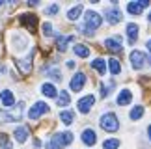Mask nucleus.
<instances>
[{"label": "nucleus", "mask_w": 151, "mask_h": 149, "mask_svg": "<svg viewBox=\"0 0 151 149\" xmlns=\"http://www.w3.org/2000/svg\"><path fill=\"white\" fill-rule=\"evenodd\" d=\"M99 125H101V129L106 130V133H116V130L119 129L118 116H116L114 112H106V114H103L101 119H99Z\"/></svg>", "instance_id": "f257e3e1"}, {"label": "nucleus", "mask_w": 151, "mask_h": 149, "mask_svg": "<svg viewBox=\"0 0 151 149\" xmlns=\"http://www.w3.org/2000/svg\"><path fill=\"white\" fill-rule=\"evenodd\" d=\"M101 22H103V19H101V15L97 13V11H93V9H88V11H86V15H84V26L88 28L91 34H93L97 28L101 26Z\"/></svg>", "instance_id": "f03ea898"}, {"label": "nucleus", "mask_w": 151, "mask_h": 149, "mask_svg": "<svg viewBox=\"0 0 151 149\" xmlns=\"http://www.w3.org/2000/svg\"><path fill=\"white\" fill-rule=\"evenodd\" d=\"M22 102L15 106V110H0V123H9V121H21L22 117Z\"/></svg>", "instance_id": "7ed1b4c3"}, {"label": "nucleus", "mask_w": 151, "mask_h": 149, "mask_svg": "<svg viewBox=\"0 0 151 149\" xmlns=\"http://www.w3.org/2000/svg\"><path fill=\"white\" fill-rule=\"evenodd\" d=\"M49 110H50V108H49L47 102L37 101L36 105H34V106L30 108V110H28V117H30V119H39V117L43 116V114H47Z\"/></svg>", "instance_id": "20e7f679"}, {"label": "nucleus", "mask_w": 151, "mask_h": 149, "mask_svg": "<svg viewBox=\"0 0 151 149\" xmlns=\"http://www.w3.org/2000/svg\"><path fill=\"white\" fill-rule=\"evenodd\" d=\"M129 60H131V65L134 67V69H142V67L146 65V62H147V56L144 52H140V50H132Z\"/></svg>", "instance_id": "39448f33"}, {"label": "nucleus", "mask_w": 151, "mask_h": 149, "mask_svg": "<svg viewBox=\"0 0 151 149\" xmlns=\"http://www.w3.org/2000/svg\"><path fill=\"white\" fill-rule=\"evenodd\" d=\"M93 102H95V95H86L82 99H78V102H77L78 112L80 114H88L91 110V106H93Z\"/></svg>", "instance_id": "423d86ee"}, {"label": "nucleus", "mask_w": 151, "mask_h": 149, "mask_svg": "<svg viewBox=\"0 0 151 149\" xmlns=\"http://www.w3.org/2000/svg\"><path fill=\"white\" fill-rule=\"evenodd\" d=\"M84 86H86V74H84V73H77V74L71 78L69 88H71V91H80Z\"/></svg>", "instance_id": "0eeeda50"}, {"label": "nucleus", "mask_w": 151, "mask_h": 149, "mask_svg": "<svg viewBox=\"0 0 151 149\" xmlns=\"http://www.w3.org/2000/svg\"><path fill=\"white\" fill-rule=\"evenodd\" d=\"M149 6V2L147 0H140V2H129L127 4V11L129 13H132V15H140L144 9H146Z\"/></svg>", "instance_id": "6e6552de"}, {"label": "nucleus", "mask_w": 151, "mask_h": 149, "mask_svg": "<svg viewBox=\"0 0 151 149\" xmlns=\"http://www.w3.org/2000/svg\"><path fill=\"white\" fill-rule=\"evenodd\" d=\"M0 101H2V105L8 108V110H11V108L15 106V97H13V93H11L9 90H2V91H0Z\"/></svg>", "instance_id": "1a4fd4ad"}, {"label": "nucleus", "mask_w": 151, "mask_h": 149, "mask_svg": "<svg viewBox=\"0 0 151 149\" xmlns=\"http://www.w3.org/2000/svg\"><path fill=\"white\" fill-rule=\"evenodd\" d=\"M21 24H24L28 30H36V26H37V17L34 15V13H24V15H21Z\"/></svg>", "instance_id": "9d476101"}, {"label": "nucleus", "mask_w": 151, "mask_h": 149, "mask_svg": "<svg viewBox=\"0 0 151 149\" xmlns=\"http://www.w3.org/2000/svg\"><path fill=\"white\" fill-rule=\"evenodd\" d=\"M104 47H106L110 52H119L121 50V37H108V39H104Z\"/></svg>", "instance_id": "9b49d317"}, {"label": "nucleus", "mask_w": 151, "mask_h": 149, "mask_svg": "<svg viewBox=\"0 0 151 149\" xmlns=\"http://www.w3.org/2000/svg\"><path fill=\"white\" fill-rule=\"evenodd\" d=\"M104 15H106V21L110 22V24H118V22L121 21V11L118 8H108L106 11H104Z\"/></svg>", "instance_id": "f8f14e48"}, {"label": "nucleus", "mask_w": 151, "mask_h": 149, "mask_svg": "<svg viewBox=\"0 0 151 149\" xmlns=\"http://www.w3.org/2000/svg\"><path fill=\"white\" fill-rule=\"evenodd\" d=\"M17 67L21 69V73L22 74H28L32 71V52L26 56V58H22V60H19L17 62Z\"/></svg>", "instance_id": "ddd939ff"}, {"label": "nucleus", "mask_w": 151, "mask_h": 149, "mask_svg": "<svg viewBox=\"0 0 151 149\" xmlns=\"http://www.w3.org/2000/svg\"><path fill=\"white\" fill-rule=\"evenodd\" d=\"M82 142H84L86 145H93L95 142H97L95 130H93V129H84V130H82Z\"/></svg>", "instance_id": "4468645a"}, {"label": "nucleus", "mask_w": 151, "mask_h": 149, "mask_svg": "<svg viewBox=\"0 0 151 149\" xmlns=\"http://www.w3.org/2000/svg\"><path fill=\"white\" fill-rule=\"evenodd\" d=\"M127 37H129V43L134 45L136 43V37H138V24H134V22H129L127 24Z\"/></svg>", "instance_id": "2eb2a0df"}, {"label": "nucleus", "mask_w": 151, "mask_h": 149, "mask_svg": "<svg viewBox=\"0 0 151 149\" xmlns=\"http://www.w3.org/2000/svg\"><path fill=\"white\" fill-rule=\"evenodd\" d=\"M131 101H132V93H131V90H121V91H119V95H118V99H116V102H118L119 106L129 105Z\"/></svg>", "instance_id": "dca6fc26"}, {"label": "nucleus", "mask_w": 151, "mask_h": 149, "mask_svg": "<svg viewBox=\"0 0 151 149\" xmlns=\"http://www.w3.org/2000/svg\"><path fill=\"white\" fill-rule=\"evenodd\" d=\"M54 138L60 142V145L63 147V145H69V144L73 142V134H71V133H56Z\"/></svg>", "instance_id": "f3484780"}, {"label": "nucleus", "mask_w": 151, "mask_h": 149, "mask_svg": "<svg viewBox=\"0 0 151 149\" xmlns=\"http://www.w3.org/2000/svg\"><path fill=\"white\" fill-rule=\"evenodd\" d=\"M73 41V36H58L56 37V47L58 50H65L67 49V45Z\"/></svg>", "instance_id": "a211bd4d"}, {"label": "nucleus", "mask_w": 151, "mask_h": 149, "mask_svg": "<svg viewBox=\"0 0 151 149\" xmlns=\"http://www.w3.org/2000/svg\"><path fill=\"white\" fill-rule=\"evenodd\" d=\"M82 11H84V6H82V4H77L75 8H71V9L67 11V19H69V21H77Z\"/></svg>", "instance_id": "6ab92c4d"}, {"label": "nucleus", "mask_w": 151, "mask_h": 149, "mask_svg": "<svg viewBox=\"0 0 151 149\" xmlns=\"http://www.w3.org/2000/svg\"><path fill=\"white\" fill-rule=\"evenodd\" d=\"M91 67L99 73V74H104L106 73V62H104L103 58H95L93 62H91Z\"/></svg>", "instance_id": "aec40b11"}, {"label": "nucleus", "mask_w": 151, "mask_h": 149, "mask_svg": "<svg viewBox=\"0 0 151 149\" xmlns=\"http://www.w3.org/2000/svg\"><path fill=\"white\" fill-rule=\"evenodd\" d=\"M41 91H43L45 97H58V90L54 88V84H50V82L43 84L41 86Z\"/></svg>", "instance_id": "412c9836"}, {"label": "nucleus", "mask_w": 151, "mask_h": 149, "mask_svg": "<svg viewBox=\"0 0 151 149\" xmlns=\"http://www.w3.org/2000/svg\"><path fill=\"white\" fill-rule=\"evenodd\" d=\"M13 136H15L17 142H21V144H22V142H26V138H28V129L26 127H17Z\"/></svg>", "instance_id": "4be33fe9"}, {"label": "nucleus", "mask_w": 151, "mask_h": 149, "mask_svg": "<svg viewBox=\"0 0 151 149\" xmlns=\"http://www.w3.org/2000/svg\"><path fill=\"white\" fill-rule=\"evenodd\" d=\"M69 101H71V95L67 91H60L58 93V99H56V106H67Z\"/></svg>", "instance_id": "5701e85b"}, {"label": "nucleus", "mask_w": 151, "mask_h": 149, "mask_svg": "<svg viewBox=\"0 0 151 149\" xmlns=\"http://www.w3.org/2000/svg\"><path fill=\"white\" fill-rule=\"evenodd\" d=\"M73 50H75V54H77V56H80V58H88V56H90V49L88 47H86V45H75V47H73Z\"/></svg>", "instance_id": "b1692460"}, {"label": "nucleus", "mask_w": 151, "mask_h": 149, "mask_svg": "<svg viewBox=\"0 0 151 149\" xmlns=\"http://www.w3.org/2000/svg\"><path fill=\"white\" fill-rule=\"evenodd\" d=\"M60 119H62L63 125H71L73 119H75V114H73L71 110H62V112H60Z\"/></svg>", "instance_id": "393cba45"}, {"label": "nucleus", "mask_w": 151, "mask_h": 149, "mask_svg": "<svg viewBox=\"0 0 151 149\" xmlns=\"http://www.w3.org/2000/svg\"><path fill=\"white\" fill-rule=\"evenodd\" d=\"M108 69L112 74H119L121 73V65H119V62L116 60V58H110L108 60Z\"/></svg>", "instance_id": "a878e982"}, {"label": "nucleus", "mask_w": 151, "mask_h": 149, "mask_svg": "<svg viewBox=\"0 0 151 149\" xmlns=\"http://www.w3.org/2000/svg\"><path fill=\"white\" fill-rule=\"evenodd\" d=\"M142 116H144V106H140V105H138V106H134V108L131 110V114H129V117L132 119V121H136V119H140Z\"/></svg>", "instance_id": "bb28decb"}, {"label": "nucleus", "mask_w": 151, "mask_h": 149, "mask_svg": "<svg viewBox=\"0 0 151 149\" xmlns=\"http://www.w3.org/2000/svg\"><path fill=\"white\" fill-rule=\"evenodd\" d=\"M0 147H4V149H13V144L9 142L8 134H2V133H0Z\"/></svg>", "instance_id": "cd10ccee"}, {"label": "nucleus", "mask_w": 151, "mask_h": 149, "mask_svg": "<svg viewBox=\"0 0 151 149\" xmlns=\"http://www.w3.org/2000/svg\"><path fill=\"white\" fill-rule=\"evenodd\" d=\"M104 149H118L119 147V140H116V138H110V140H104V144H103Z\"/></svg>", "instance_id": "c85d7f7f"}, {"label": "nucleus", "mask_w": 151, "mask_h": 149, "mask_svg": "<svg viewBox=\"0 0 151 149\" xmlns=\"http://www.w3.org/2000/svg\"><path fill=\"white\" fill-rule=\"evenodd\" d=\"M47 74L52 78V80H62V73L58 67H52V69H47Z\"/></svg>", "instance_id": "c756f323"}, {"label": "nucleus", "mask_w": 151, "mask_h": 149, "mask_svg": "<svg viewBox=\"0 0 151 149\" xmlns=\"http://www.w3.org/2000/svg\"><path fill=\"white\" fill-rule=\"evenodd\" d=\"M47 149H62V145H60V142H58L54 136L47 142Z\"/></svg>", "instance_id": "7c9ffc66"}, {"label": "nucleus", "mask_w": 151, "mask_h": 149, "mask_svg": "<svg viewBox=\"0 0 151 149\" xmlns=\"http://www.w3.org/2000/svg\"><path fill=\"white\" fill-rule=\"evenodd\" d=\"M43 34L45 36H52V24L50 22H43Z\"/></svg>", "instance_id": "2f4dec72"}, {"label": "nucleus", "mask_w": 151, "mask_h": 149, "mask_svg": "<svg viewBox=\"0 0 151 149\" xmlns=\"http://www.w3.org/2000/svg\"><path fill=\"white\" fill-rule=\"evenodd\" d=\"M58 11H60V8H58L56 4H54V6H49V8H47V13H49V15H56Z\"/></svg>", "instance_id": "473e14b6"}, {"label": "nucleus", "mask_w": 151, "mask_h": 149, "mask_svg": "<svg viewBox=\"0 0 151 149\" xmlns=\"http://www.w3.org/2000/svg\"><path fill=\"white\" fill-rule=\"evenodd\" d=\"M108 95V90H106V86L101 84V97H106Z\"/></svg>", "instance_id": "72a5a7b5"}, {"label": "nucleus", "mask_w": 151, "mask_h": 149, "mask_svg": "<svg viewBox=\"0 0 151 149\" xmlns=\"http://www.w3.org/2000/svg\"><path fill=\"white\" fill-rule=\"evenodd\" d=\"M67 67H69V69H75V62L69 60V62H67Z\"/></svg>", "instance_id": "f704fd0d"}, {"label": "nucleus", "mask_w": 151, "mask_h": 149, "mask_svg": "<svg viewBox=\"0 0 151 149\" xmlns=\"http://www.w3.org/2000/svg\"><path fill=\"white\" fill-rule=\"evenodd\" d=\"M147 50H149V52H151V39H149V41H147Z\"/></svg>", "instance_id": "c9c22d12"}, {"label": "nucleus", "mask_w": 151, "mask_h": 149, "mask_svg": "<svg viewBox=\"0 0 151 149\" xmlns=\"http://www.w3.org/2000/svg\"><path fill=\"white\" fill-rule=\"evenodd\" d=\"M147 133H149V140H151V125L147 127Z\"/></svg>", "instance_id": "e433bc0d"}, {"label": "nucleus", "mask_w": 151, "mask_h": 149, "mask_svg": "<svg viewBox=\"0 0 151 149\" xmlns=\"http://www.w3.org/2000/svg\"><path fill=\"white\" fill-rule=\"evenodd\" d=\"M149 22H151V11H149Z\"/></svg>", "instance_id": "4c0bfd02"}, {"label": "nucleus", "mask_w": 151, "mask_h": 149, "mask_svg": "<svg viewBox=\"0 0 151 149\" xmlns=\"http://www.w3.org/2000/svg\"><path fill=\"white\" fill-rule=\"evenodd\" d=\"M0 6H2V2H0Z\"/></svg>", "instance_id": "58836bf2"}]
</instances>
